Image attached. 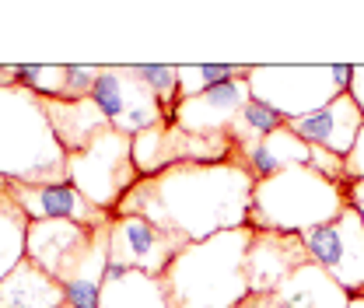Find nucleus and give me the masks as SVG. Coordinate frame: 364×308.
I'll return each instance as SVG.
<instances>
[{"instance_id": "1", "label": "nucleus", "mask_w": 364, "mask_h": 308, "mask_svg": "<svg viewBox=\"0 0 364 308\" xmlns=\"http://www.w3.org/2000/svg\"><path fill=\"white\" fill-rule=\"evenodd\" d=\"M252 189L256 179L242 161H189L172 165L158 176L136 179V186L119 200L112 218H147L193 245L249 224Z\"/></svg>"}, {"instance_id": "2", "label": "nucleus", "mask_w": 364, "mask_h": 308, "mask_svg": "<svg viewBox=\"0 0 364 308\" xmlns=\"http://www.w3.org/2000/svg\"><path fill=\"white\" fill-rule=\"evenodd\" d=\"M252 224L221 231L207 242L186 245L165 270L172 308H242L249 302L245 256L252 245Z\"/></svg>"}, {"instance_id": "3", "label": "nucleus", "mask_w": 364, "mask_h": 308, "mask_svg": "<svg viewBox=\"0 0 364 308\" xmlns=\"http://www.w3.org/2000/svg\"><path fill=\"white\" fill-rule=\"evenodd\" d=\"M0 179L21 186L70 182L67 151L49 127L43 98L28 88H0Z\"/></svg>"}, {"instance_id": "4", "label": "nucleus", "mask_w": 364, "mask_h": 308, "mask_svg": "<svg viewBox=\"0 0 364 308\" xmlns=\"http://www.w3.org/2000/svg\"><path fill=\"white\" fill-rule=\"evenodd\" d=\"M350 207L347 189L329 182L312 165H298L270 179H259L252 189L249 224L263 231H291L305 235L318 224L336 221Z\"/></svg>"}, {"instance_id": "5", "label": "nucleus", "mask_w": 364, "mask_h": 308, "mask_svg": "<svg viewBox=\"0 0 364 308\" xmlns=\"http://www.w3.org/2000/svg\"><path fill=\"white\" fill-rule=\"evenodd\" d=\"M354 63H294V67H249V88L252 98L280 112L287 123L312 116L322 105H329L336 95L350 91Z\"/></svg>"}, {"instance_id": "6", "label": "nucleus", "mask_w": 364, "mask_h": 308, "mask_svg": "<svg viewBox=\"0 0 364 308\" xmlns=\"http://www.w3.org/2000/svg\"><path fill=\"white\" fill-rule=\"evenodd\" d=\"M67 176L95 207L112 214L140 179L134 161V137L112 127L102 130L85 151L67 154Z\"/></svg>"}, {"instance_id": "7", "label": "nucleus", "mask_w": 364, "mask_h": 308, "mask_svg": "<svg viewBox=\"0 0 364 308\" xmlns=\"http://www.w3.org/2000/svg\"><path fill=\"white\" fill-rule=\"evenodd\" d=\"M134 161L140 179L158 176L172 165H214V161H238V147L228 133H189L179 123H158L134 137Z\"/></svg>"}, {"instance_id": "8", "label": "nucleus", "mask_w": 364, "mask_h": 308, "mask_svg": "<svg viewBox=\"0 0 364 308\" xmlns=\"http://www.w3.org/2000/svg\"><path fill=\"white\" fill-rule=\"evenodd\" d=\"M91 102L105 112L109 127L127 137L151 130L158 123H165V109L158 102V95L147 88L136 74V67H119V63H105L98 70V81L91 91Z\"/></svg>"}, {"instance_id": "9", "label": "nucleus", "mask_w": 364, "mask_h": 308, "mask_svg": "<svg viewBox=\"0 0 364 308\" xmlns=\"http://www.w3.org/2000/svg\"><path fill=\"white\" fill-rule=\"evenodd\" d=\"M189 242L165 231L147 218H112V231H109V277H119L127 270H144L151 277H165V270L176 263L182 249Z\"/></svg>"}, {"instance_id": "10", "label": "nucleus", "mask_w": 364, "mask_h": 308, "mask_svg": "<svg viewBox=\"0 0 364 308\" xmlns=\"http://www.w3.org/2000/svg\"><path fill=\"white\" fill-rule=\"evenodd\" d=\"M305 249L340 287H347L350 294L364 291V221L358 218L354 207H347L343 214L329 224H318L312 231L301 235Z\"/></svg>"}, {"instance_id": "11", "label": "nucleus", "mask_w": 364, "mask_h": 308, "mask_svg": "<svg viewBox=\"0 0 364 308\" xmlns=\"http://www.w3.org/2000/svg\"><path fill=\"white\" fill-rule=\"evenodd\" d=\"M305 263H312L305 238L291 235V231H252V245L245 256V273H249V298H263L277 291L294 270H301Z\"/></svg>"}, {"instance_id": "12", "label": "nucleus", "mask_w": 364, "mask_h": 308, "mask_svg": "<svg viewBox=\"0 0 364 308\" xmlns=\"http://www.w3.org/2000/svg\"><path fill=\"white\" fill-rule=\"evenodd\" d=\"M7 193L28 214V221H70V224H81V228H102V224L112 221V214L95 207L74 182H56V186L7 182Z\"/></svg>"}, {"instance_id": "13", "label": "nucleus", "mask_w": 364, "mask_h": 308, "mask_svg": "<svg viewBox=\"0 0 364 308\" xmlns=\"http://www.w3.org/2000/svg\"><path fill=\"white\" fill-rule=\"evenodd\" d=\"M249 102H252L249 78H235V81H225V85L203 91V95L179 98L176 123L189 133H228Z\"/></svg>"}, {"instance_id": "14", "label": "nucleus", "mask_w": 364, "mask_h": 308, "mask_svg": "<svg viewBox=\"0 0 364 308\" xmlns=\"http://www.w3.org/2000/svg\"><path fill=\"white\" fill-rule=\"evenodd\" d=\"M287 127L298 133L305 144L326 147V151L347 158L350 147H354V140H358V133H361V127H364V112H361V105L354 102V95L343 91V95H336L329 105H322L318 112L301 116V120H291Z\"/></svg>"}, {"instance_id": "15", "label": "nucleus", "mask_w": 364, "mask_h": 308, "mask_svg": "<svg viewBox=\"0 0 364 308\" xmlns=\"http://www.w3.org/2000/svg\"><path fill=\"white\" fill-rule=\"evenodd\" d=\"M350 291L340 287L318 263H305L294 270L277 291L263 298H249V308H347L350 305Z\"/></svg>"}, {"instance_id": "16", "label": "nucleus", "mask_w": 364, "mask_h": 308, "mask_svg": "<svg viewBox=\"0 0 364 308\" xmlns=\"http://www.w3.org/2000/svg\"><path fill=\"white\" fill-rule=\"evenodd\" d=\"M91 238H95V228H81L70 221H32L28 224V260L60 280L91 245Z\"/></svg>"}, {"instance_id": "17", "label": "nucleus", "mask_w": 364, "mask_h": 308, "mask_svg": "<svg viewBox=\"0 0 364 308\" xmlns=\"http://www.w3.org/2000/svg\"><path fill=\"white\" fill-rule=\"evenodd\" d=\"M238 161L259 182V179H270L277 172L309 165L312 161V144H305L291 127H280V130H273L270 137H263L249 147H238Z\"/></svg>"}, {"instance_id": "18", "label": "nucleus", "mask_w": 364, "mask_h": 308, "mask_svg": "<svg viewBox=\"0 0 364 308\" xmlns=\"http://www.w3.org/2000/svg\"><path fill=\"white\" fill-rule=\"evenodd\" d=\"M43 109H46V116H49V127H53V133H56L60 147H63L67 154L85 151L98 133L109 130L105 112H102L91 98H81V102L43 98Z\"/></svg>"}, {"instance_id": "19", "label": "nucleus", "mask_w": 364, "mask_h": 308, "mask_svg": "<svg viewBox=\"0 0 364 308\" xmlns=\"http://www.w3.org/2000/svg\"><path fill=\"white\" fill-rule=\"evenodd\" d=\"M67 287L28 256L0 280V308H63Z\"/></svg>"}, {"instance_id": "20", "label": "nucleus", "mask_w": 364, "mask_h": 308, "mask_svg": "<svg viewBox=\"0 0 364 308\" xmlns=\"http://www.w3.org/2000/svg\"><path fill=\"white\" fill-rule=\"evenodd\" d=\"M98 308H172V298H168L165 277L127 270L119 277H105Z\"/></svg>"}, {"instance_id": "21", "label": "nucleus", "mask_w": 364, "mask_h": 308, "mask_svg": "<svg viewBox=\"0 0 364 308\" xmlns=\"http://www.w3.org/2000/svg\"><path fill=\"white\" fill-rule=\"evenodd\" d=\"M28 214L11 200V193L0 196V280L28 256Z\"/></svg>"}, {"instance_id": "22", "label": "nucleus", "mask_w": 364, "mask_h": 308, "mask_svg": "<svg viewBox=\"0 0 364 308\" xmlns=\"http://www.w3.org/2000/svg\"><path fill=\"white\" fill-rule=\"evenodd\" d=\"M235 78H249V67L238 63H182L179 67V98H193L218 88Z\"/></svg>"}, {"instance_id": "23", "label": "nucleus", "mask_w": 364, "mask_h": 308, "mask_svg": "<svg viewBox=\"0 0 364 308\" xmlns=\"http://www.w3.org/2000/svg\"><path fill=\"white\" fill-rule=\"evenodd\" d=\"M280 127H287V120H284L280 112H273L270 105H263V102H256V98H252V102L238 112V120L231 123L228 137L235 140V147H249V144H256V140L270 137V133L280 130Z\"/></svg>"}, {"instance_id": "24", "label": "nucleus", "mask_w": 364, "mask_h": 308, "mask_svg": "<svg viewBox=\"0 0 364 308\" xmlns=\"http://www.w3.org/2000/svg\"><path fill=\"white\" fill-rule=\"evenodd\" d=\"M140 81L158 95L161 109H165V123L176 120V105H179V67L168 63H140L136 67Z\"/></svg>"}, {"instance_id": "25", "label": "nucleus", "mask_w": 364, "mask_h": 308, "mask_svg": "<svg viewBox=\"0 0 364 308\" xmlns=\"http://www.w3.org/2000/svg\"><path fill=\"white\" fill-rule=\"evenodd\" d=\"M98 70H102V67L67 63V88H63V98H67V102H81V98H91L95 81H98Z\"/></svg>"}, {"instance_id": "26", "label": "nucleus", "mask_w": 364, "mask_h": 308, "mask_svg": "<svg viewBox=\"0 0 364 308\" xmlns=\"http://www.w3.org/2000/svg\"><path fill=\"white\" fill-rule=\"evenodd\" d=\"M316 172L329 179V182H336V186H343V189H350V179H347V161L340 158V154H333V151H326V147H312V161H309Z\"/></svg>"}, {"instance_id": "27", "label": "nucleus", "mask_w": 364, "mask_h": 308, "mask_svg": "<svg viewBox=\"0 0 364 308\" xmlns=\"http://www.w3.org/2000/svg\"><path fill=\"white\" fill-rule=\"evenodd\" d=\"M347 161V179L354 182V179H364V127L358 133V140H354V147H350V154L343 158Z\"/></svg>"}, {"instance_id": "28", "label": "nucleus", "mask_w": 364, "mask_h": 308, "mask_svg": "<svg viewBox=\"0 0 364 308\" xmlns=\"http://www.w3.org/2000/svg\"><path fill=\"white\" fill-rule=\"evenodd\" d=\"M347 200H350V207L358 211V218L364 221V179H354V182H350V189H347Z\"/></svg>"}, {"instance_id": "29", "label": "nucleus", "mask_w": 364, "mask_h": 308, "mask_svg": "<svg viewBox=\"0 0 364 308\" xmlns=\"http://www.w3.org/2000/svg\"><path fill=\"white\" fill-rule=\"evenodd\" d=\"M350 95H354V102L361 105V112H364V63H354V74H350Z\"/></svg>"}, {"instance_id": "30", "label": "nucleus", "mask_w": 364, "mask_h": 308, "mask_svg": "<svg viewBox=\"0 0 364 308\" xmlns=\"http://www.w3.org/2000/svg\"><path fill=\"white\" fill-rule=\"evenodd\" d=\"M347 308H364V294H354V298H350V305Z\"/></svg>"}, {"instance_id": "31", "label": "nucleus", "mask_w": 364, "mask_h": 308, "mask_svg": "<svg viewBox=\"0 0 364 308\" xmlns=\"http://www.w3.org/2000/svg\"><path fill=\"white\" fill-rule=\"evenodd\" d=\"M4 193H7V182H4V179H0V196H4Z\"/></svg>"}, {"instance_id": "32", "label": "nucleus", "mask_w": 364, "mask_h": 308, "mask_svg": "<svg viewBox=\"0 0 364 308\" xmlns=\"http://www.w3.org/2000/svg\"><path fill=\"white\" fill-rule=\"evenodd\" d=\"M63 308H74V305H70V302H67V305H63Z\"/></svg>"}, {"instance_id": "33", "label": "nucleus", "mask_w": 364, "mask_h": 308, "mask_svg": "<svg viewBox=\"0 0 364 308\" xmlns=\"http://www.w3.org/2000/svg\"><path fill=\"white\" fill-rule=\"evenodd\" d=\"M242 308H249V305H242Z\"/></svg>"}, {"instance_id": "34", "label": "nucleus", "mask_w": 364, "mask_h": 308, "mask_svg": "<svg viewBox=\"0 0 364 308\" xmlns=\"http://www.w3.org/2000/svg\"><path fill=\"white\" fill-rule=\"evenodd\" d=\"M361 294H364V291H361Z\"/></svg>"}]
</instances>
